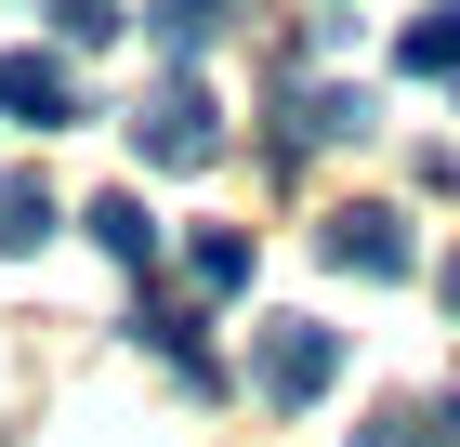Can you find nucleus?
Masks as SVG:
<instances>
[{
	"label": "nucleus",
	"mask_w": 460,
	"mask_h": 447,
	"mask_svg": "<svg viewBox=\"0 0 460 447\" xmlns=\"http://www.w3.org/2000/svg\"><path fill=\"white\" fill-rule=\"evenodd\" d=\"M184 264H198V290H250V237H224V224L184 250Z\"/></svg>",
	"instance_id": "9b49d317"
},
{
	"label": "nucleus",
	"mask_w": 460,
	"mask_h": 447,
	"mask_svg": "<svg viewBox=\"0 0 460 447\" xmlns=\"http://www.w3.org/2000/svg\"><path fill=\"white\" fill-rule=\"evenodd\" d=\"M355 447H460V408H382Z\"/></svg>",
	"instance_id": "6e6552de"
},
{
	"label": "nucleus",
	"mask_w": 460,
	"mask_h": 447,
	"mask_svg": "<svg viewBox=\"0 0 460 447\" xmlns=\"http://www.w3.org/2000/svg\"><path fill=\"white\" fill-rule=\"evenodd\" d=\"M342 132H368V93H289V132L277 145H342Z\"/></svg>",
	"instance_id": "39448f33"
},
{
	"label": "nucleus",
	"mask_w": 460,
	"mask_h": 447,
	"mask_svg": "<svg viewBox=\"0 0 460 447\" xmlns=\"http://www.w3.org/2000/svg\"><path fill=\"white\" fill-rule=\"evenodd\" d=\"M447 316H460V264H447Z\"/></svg>",
	"instance_id": "ddd939ff"
},
{
	"label": "nucleus",
	"mask_w": 460,
	"mask_h": 447,
	"mask_svg": "<svg viewBox=\"0 0 460 447\" xmlns=\"http://www.w3.org/2000/svg\"><path fill=\"white\" fill-rule=\"evenodd\" d=\"M40 13H53L66 40H106V27H119V0H40Z\"/></svg>",
	"instance_id": "f8f14e48"
},
{
	"label": "nucleus",
	"mask_w": 460,
	"mask_h": 447,
	"mask_svg": "<svg viewBox=\"0 0 460 447\" xmlns=\"http://www.w3.org/2000/svg\"><path fill=\"white\" fill-rule=\"evenodd\" d=\"M250 381H263V408H316L329 381H342V329H316V316H263Z\"/></svg>",
	"instance_id": "f257e3e1"
},
{
	"label": "nucleus",
	"mask_w": 460,
	"mask_h": 447,
	"mask_svg": "<svg viewBox=\"0 0 460 447\" xmlns=\"http://www.w3.org/2000/svg\"><path fill=\"white\" fill-rule=\"evenodd\" d=\"M93 237H106L119 264H158V224H145V198H93Z\"/></svg>",
	"instance_id": "1a4fd4ad"
},
{
	"label": "nucleus",
	"mask_w": 460,
	"mask_h": 447,
	"mask_svg": "<svg viewBox=\"0 0 460 447\" xmlns=\"http://www.w3.org/2000/svg\"><path fill=\"white\" fill-rule=\"evenodd\" d=\"M40 237H53V184L13 172V184H0V250H40Z\"/></svg>",
	"instance_id": "423d86ee"
},
{
	"label": "nucleus",
	"mask_w": 460,
	"mask_h": 447,
	"mask_svg": "<svg viewBox=\"0 0 460 447\" xmlns=\"http://www.w3.org/2000/svg\"><path fill=\"white\" fill-rule=\"evenodd\" d=\"M0 119H27V132H66L79 119V79L53 53H0Z\"/></svg>",
	"instance_id": "7ed1b4c3"
},
{
	"label": "nucleus",
	"mask_w": 460,
	"mask_h": 447,
	"mask_svg": "<svg viewBox=\"0 0 460 447\" xmlns=\"http://www.w3.org/2000/svg\"><path fill=\"white\" fill-rule=\"evenodd\" d=\"M132 145L158 158V172H198V158L224 145V119H211V93H198V79H158V93L132 105Z\"/></svg>",
	"instance_id": "f03ea898"
},
{
	"label": "nucleus",
	"mask_w": 460,
	"mask_h": 447,
	"mask_svg": "<svg viewBox=\"0 0 460 447\" xmlns=\"http://www.w3.org/2000/svg\"><path fill=\"white\" fill-rule=\"evenodd\" d=\"M224 13H237V0H158V40L198 53V40H224Z\"/></svg>",
	"instance_id": "9d476101"
},
{
	"label": "nucleus",
	"mask_w": 460,
	"mask_h": 447,
	"mask_svg": "<svg viewBox=\"0 0 460 447\" xmlns=\"http://www.w3.org/2000/svg\"><path fill=\"white\" fill-rule=\"evenodd\" d=\"M408 79H460V0H434L408 27Z\"/></svg>",
	"instance_id": "0eeeda50"
},
{
	"label": "nucleus",
	"mask_w": 460,
	"mask_h": 447,
	"mask_svg": "<svg viewBox=\"0 0 460 447\" xmlns=\"http://www.w3.org/2000/svg\"><path fill=\"white\" fill-rule=\"evenodd\" d=\"M329 264L342 276H408L421 264V250H408V210H342V224H329Z\"/></svg>",
	"instance_id": "20e7f679"
}]
</instances>
